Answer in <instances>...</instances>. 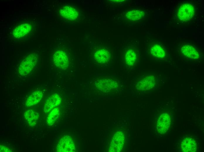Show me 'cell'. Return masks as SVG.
Instances as JSON below:
<instances>
[{
  "instance_id": "1",
  "label": "cell",
  "mask_w": 204,
  "mask_h": 152,
  "mask_svg": "<svg viewBox=\"0 0 204 152\" xmlns=\"http://www.w3.org/2000/svg\"><path fill=\"white\" fill-rule=\"evenodd\" d=\"M94 86L97 89L104 93L117 90L122 86V80L115 75L103 76L96 78Z\"/></svg>"
},
{
  "instance_id": "2",
  "label": "cell",
  "mask_w": 204,
  "mask_h": 152,
  "mask_svg": "<svg viewBox=\"0 0 204 152\" xmlns=\"http://www.w3.org/2000/svg\"><path fill=\"white\" fill-rule=\"evenodd\" d=\"M123 67L128 70H132L138 65L139 60V51L137 47L131 45L125 47L123 51Z\"/></svg>"
},
{
  "instance_id": "3",
  "label": "cell",
  "mask_w": 204,
  "mask_h": 152,
  "mask_svg": "<svg viewBox=\"0 0 204 152\" xmlns=\"http://www.w3.org/2000/svg\"><path fill=\"white\" fill-rule=\"evenodd\" d=\"M131 81L136 90L140 91H147L152 89L157 82L156 77L149 74L134 78Z\"/></svg>"
},
{
  "instance_id": "4",
  "label": "cell",
  "mask_w": 204,
  "mask_h": 152,
  "mask_svg": "<svg viewBox=\"0 0 204 152\" xmlns=\"http://www.w3.org/2000/svg\"><path fill=\"white\" fill-rule=\"evenodd\" d=\"M38 61L36 54L32 53L28 55L21 62L18 68V72L22 76L28 75L36 65Z\"/></svg>"
},
{
  "instance_id": "5",
  "label": "cell",
  "mask_w": 204,
  "mask_h": 152,
  "mask_svg": "<svg viewBox=\"0 0 204 152\" xmlns=\"http://www.w3.org/2000/svg\"><path fill=\"white\" fill-rule=\"evenodd\" d=\"M195 8L193 4L188 2H184L179 5L177 10L178 19L182 22H187L194 16Z\"/></svg>"
},
{
  "instance_id": "6",
  "label": "cell",
  "mask_w": 204,
  "mask_h": 152,
  "mask_svg": "<svg viewBox=\"0 0 204 152\" xmlns=\"http://www.w3.org/2000/svg\"><path fill=\"white\" fill-rule=\"evenodd\" d=\"M145 51L150 58L155 60H163L166 56L165 49L161 44L157 42L149 43L147 46Z\"/></svg>"
},
{
  "instance_id": "7",
  "label": "cell",
  "mask_w": 204,
  "mask_h": 152,
  "mask_svg": "<svg viewBox=\"0 0 204 152\" xmlns=\"http://www.w3.org/2000/svg\"><path fill=\"white\" fill-rule=\"evenodd\" d=\"M112 53L109 49L100 47L96 49L93 53V58L95 62L99 65L108 64L111 60Z\"/></svg>"
},
{
  "instance_id": "8",
  "label": "cell",
  "mask_w": 204,
  "mask_h": 152,
  "mask_svg": "<svg viewBox=\"0 0 204 152\" xmlns=\"http://www.w3.org/2000/svg\"><path fill=\"white\" fill-rule=\"evenodd\" d=\"M56 149L59 152H74L76 151L75 144L70 136L65 135L59 141Z\"/></svg>"
},
{
  "instance_id": "9",
  "label": "cell",
  "mask_w": 204,
  "mask_h": 152,
  "mask_svg": "<svg viewBox=\"0 0 204 152\" xmlns=\"http://www.w3.org/2000/svg\"><path fill=\"white\" fill-rule=\"evenodd\" d=\"M53 63L55 66L59 69H66L69 65L68 57L66 53L62 50L56 51L53 55Z\"/></svg>"
},
{
  "instance_id": "10",
  "label": "cell",
  "mask_w": 204,
  "mask_h": 152,
  "mask_svg": "<svg viewBox=\"0 0 204 152\" xmlns=\"http://www.w3.org/2000/svg\"><path fill=\"white\" fill-rule=\"evenodd\" d=\"M124 135L121 131L117 132L114 135L111 142L109 152H119L123 148L124 142Z\"/></svg>"
},
{
  "instance_id": "11",
  "label": "cell",
  "mask_w": 204,
  "mask_h": 152,
  "mask_svg": "<svg viewBox=\"0 0 204 152\" xmlns=\"http://www.w3.org/2000/svg\"><path fill=\"white\" fill-rule=\"evenodd\" d=\"M171 123L170 115L167 113H162L158 120L157 129L159 133L165 134L169 129Z\"/></svg>"
},
{
  "instance_id": "12",
  "label": "cell",
  "mask_w": 204,
  "mask_h": 152,
  "mask_svg": "<svg viewBox=\"0 0 204 152\" xmlns=\"http://www.w3.org/2000/svg\"><path fill=\"white\" fill-rule=\"evenodd\" d=\"M61 101L60 96L59 94L57 93L52 94L46 101L44 108V112L47 113L50 112L60 104Z\"/></svg>"
},
{
  "instance_id": "13",
  "label": "cell",
  "mask_w": 204,
  "mask_h": 152,
  "mask_svg": "<svg viewBox=\"0 0 204 152\" xmlns=\"http://www.w3.org/2000/svg\"><path fill=\"white\" fill-rule=\"evenodd\" d=\"M32 26L28 23H25L21 24L13 30L12 35L16 38H22L28 34L31 30Z\"/></svg>"
},
{
  "instance_id": "14",
  "label": "cell",
  "mask_w": 204,
  "mask_h": 152,
  "mask_svg": "<svg viewBox=\"0 0 204 152\" xmlns=\"http://www.w3.org/2000/svg\"><path fill=\"white\" fill-rule=\"evenodd\" d=\"M181 51L185 56L192 60L198 59L200 58V54L197 50L191 45H183L181 48Z\"/></svg>"
},
{
  "instance_id": "15",
  "label": "cell",
  "mask_w": 204,
  "mask_h": 152,
  "mask_svg": "<svg viewBox=\"0 0 204 152\" xmlns=\"http://www.w3.org/2000/svg\"><path fill=\"white\" fill-rule=\"evenodd\" d=\"M197 148L196 142L192 138L186 137L183 139L181 142V148L183 152H195Z\"/></svg>"
},
{
  "instance_id": "16",
  "label": "cell",
  "mask_w": 204,
  "mask_h": 152,
  "mask_svg": "<svg viewBox=\"0 0 204 152\" xmlns=\"http://www.w3.org/2000/svg\"><path fill=\"white\" fill-rule=\"evenodd\" d=\"M60 13L63 17L70 20L76 19L78 15L76 10L70 6H65L62 8L60 11Z\"/></svg>"
},
{
  "instance_id": "17",
  "label": "cell",
  "mask_w": 204,
  "mask_h": 152,
  "mask_svg": "<svg viewBox=\"0 0 204 152\" xmlns=\"http://www.w3.org/2000/svg\"><path fill=\"white\" fill-rule=\"evenodd\" d=\"M43 96L42 91L37 90L33 92L27 99L25 105L29 107L35 105L39 103Z\"/></svg>"
},
{
  "instance_id": "18",
  "label": "cell",
  "mask_w": 204,
  "mask_h": 152,
  "mask_svg": "<svg viewBox=\"0 0 204 152\" xmlns=\"http://www.w3.org/2000/svg\"><path fill=\"white\" fill-rule=\"evenodd\" d=\"M24 115L30 126L32 127L34 126L36 124L39 117L37 112L31 109L28 110L24 112Z\"/></svg>"
},
{
  "instance_id": "19",
  "label": "cell",
  "mask_w": 204,
  "mask_h": 152,
  "mask_svg": "<svg viewBox=\"0 0 204 152\" xmlns=\"http://www.w3.org/2000/svg\"><path fill=\"white\" fill-rule=\"evenodd\" d=\"M145 15L144 11L140 9L130 10L126 13L125 17L132 21L138 20L142 19Z\"/></svg>"
},
{
  "instance_id": "20",
  "label": "cell",
  "mask_w": 204,
  "mask_h": 152,
  "mask_svg": "<svg viewBox=\"0 0 204 152\" xmlns=\"http://www.w3.org/2000/svg\"><path fill=\"white\" fill-rule=\"evenodd\" d=\"M59 115V108H55L50 112L46 119V123L49 126L53 125L56 121Z\"/></svg>"
},
{
  "instance_id": "21",
  "label": "cell",
  "mask_w": 204,
  "mask_h": 152,
  "mask_svg": "<svg viewBox=\"0 0 204 152\" xmlns=\"http://www.w3.org/2000/svg\"><path fill=\"white\" fill-rule=\"evenodd\" d=\"M0 151L4 152H12V151L9 148H8L6 146H4L2 145H0Z\"/></svg>"
}]
</instances>
